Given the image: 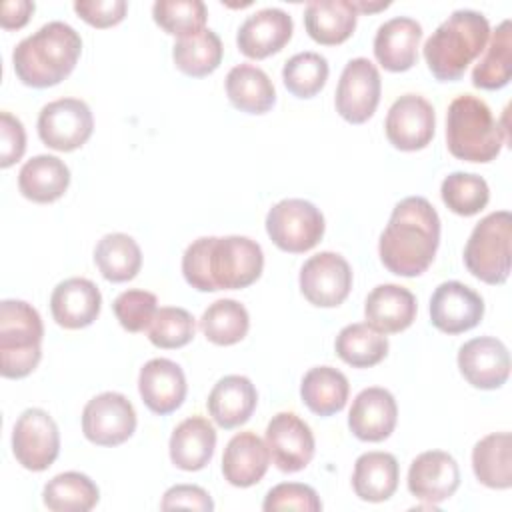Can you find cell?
I'll use <instances>...</instances> for the list:
<instances>
[{
  "instance_id": "obj_26",
  "label": "cell",
  "mask_w": 512,
  "mask_h": 512,
  "mask_svg": "<svg viewBox=\"0 0 512 512\" xmlns=\"http://www.w3.org/2000/svg\"><path fill=\"white\" fill-rule=\"evenodd\" d=\"M364 316L382 334L402 332L416 318V298L404 286L380 284L366 296Z\"/></svg>"
},
{
  "instance_id": "obj_30",
  "label": "cell",
  "mask_w": 512,
  "mask_h": 512,
  "mask_svg": "<svg viewBox=\"0 0 512 512\" xmlns=\"http://www.w3.org/2000/svg\"><path fill=\"white\" fill-rule=\"evenodd\" d=\"M70 184V170L58 158L50 154H38L26 160L18 172V188L24 198L48 204L58 200Z\"/></svg>"
},
{
  "instance_id": "obj_42",
  "label": "cell",
  "mask_w": 512,
  "mask_h": 512,
  "mask_svg": "<svg viewBox=\"0 0 512 512\" xmlns=\"http://www.w3.org/2000/svg\"><path fill=\"white\" fill-rule=\"evenodd\" d=\"M152 16L164 32L184 38L204 30L208 10L200 0H156Z\"/></svg>"
},
{
  "instance_id": "obj_31",
  "label": "cell",
  "mask_w": 512,
  "mask_h": 512,
  "mask_svg": "<svg viewBox=\"0 0 512 512\" xmlns=\"http://www.w3.org/2000/svg\"><path fill=\"white\" fill-rule=\"evenodd\" d=\"M226 94L232 106L246 114H266L276 102L270 76L254 64H238L228 72Z\"/></svg>"
},
{
  "instance_id": "obj_11",
  "label": "cell",
  "mask_w": 512,
  "mask_h": 512,
  "mask_svg": "<svg viewBox=\"0 0 512 512\" xmlns=\"http://www.w3.org/2000/svg\"><path fill=\"white\" fill-rule=\"evenodd\" d=\"M136 430V410L120 392H102L82 410V432L96 446H118Z\"/></svg>"
},
{
  "instance_id": "obj_21",
  "label": "cell",
  "mask_w": 512,
  "mask_h": 512,
  "mask_svg": "<svg viewBox=\"0 0 512 512\" xmlns=\"http://www.w3.org/2000/svg\"><path fill=\"white\" fill-rule=\"evenodd\" d=\"M186 376L182 368L168 358L148 360L138 374V392L142 402L154 414H170L182 406L186 398Z\"/></svg>"
},
{
  "instance_id": "obj_24",
  "label": "cell",
  "mask_w": 512,
  "mask_h": 512,
  "mask_svg": "<svg viewBox=\"0 0 512 512\" xmlns=\"http://www.w3.org/2000/svg\"><path fill=\"white\" fill-rule=\"evenodd\" d=\"M270 464L266 442L254 432H240L230 438L222 454V474L228 484L248 488L258 484Z\"/></svg>"
},
{
  "instance_id": "obj_46",
  "label": "cell",
  "mask_w": 512,
  "mask_h": 512,
  "mask_svg": "<svg viewBox=\"0 0 512 512\" xmlns=\"http://www.w3.org/2000/svg\"><path fill=\"white\" fill-rule=\"evenodd\" d=\"M76 14L94 28H110L124 20L128 2L126 0H76Z\"/></svg>"
},
{
  "instance_id": "obj_49",
  "label": "cell",
  "mask_w": 512,
  "mask_h": 512,
  "mask_svg": "<svg viewBox=\"0 0 512 512\" xmlns=\"http://www.w3.org/2000/svg\"><path fill=\"white\" fill-rule=\"evenodd\" d=\"M34 12V2L30 0H6L0 6V24L4 30L22 28Z\"/></svg>"
},
{
  "instance_id": "obj_10",
  "label": "cell",
  "mask_w": 512,
  "mask_h": 512,
  "mask_svg": "<svg viewBox=\"0 0 512 512\" xmlns=\"http://www.w3.org/2000/svg\"><path fill=\"white\" fill-rule=\"evenodd\" d=\"M94 118L80 98H60L42 106L38 114L40 140L58 152H72L92 136Z\"/></svg>"
},
{
  "instance_id": "obj_20",
  "label": "cell",
  "mask_w": 512,
  "mask_h": 512,
  "mask_svg": "<svg viewBox=\"0 0 512 512\" xmlns=\"http://www.w3.org/2000/svg\"><path fill=\"white\" fill-rule=\"evenodd\" d=\"M398 406L394 396L380 386L364 388L352 400L348 412L350 432L364 442H382L386 440L396 426Z\"/></svg>"
},
{
  "instance_id": "obj_23",
  "label": "cell",
  "mask_w": 512,
  "mask_h": 512,
  "mask_svg": "<svg viewBox=\"0 0 512 512\" xmlns=\"http://www.w3.org/2000/svg\"><path fill=\"white\" fill-rule=\"evenodd\" d=\"M422 26L408 16H396L378 26L374 56L390 72H406L416 64Z\"/></svg>"
},
{
  "instance_id": "obj_48",
  "label": "cell",
  "mask_w": 512,
  "mask_h": 512,
  "mask_svg": "<svg viewBox=\"0 0 512 512\" xmlns=\"http://www.w3.org/2000/svg\"><path fill=\"white\" fill-rule=\"evenodd\" d=\"M162 510H176V508H186V510H202L210 512L214 510V502L210 494L194 484H176L168 488L162 496L160 502Z\"/></svg>"
},
{
  "instance_id": "obj_16",
  "label": "cell",
  "mask_w": 512,
  "mask_h": 512,
  "mask_svg": "<svg viewBox=\"0 0 512 512\" xmlns=\"http://www.w3.org/2000/svg\"><path fill=\"white\" fill-rule=\"evenodd\" d=\"M482 316V296L458 280L442 282L430 298V322L444 334L472 330L480 324Z\"/></svg>"
},
{
  "instance_id": "obj_35",
  "label": "cell",
  "mask_w": 512,
  "mask_h": 512,
  "mask_svg": "<svg viewBox=\"0 0 512 512\" xmlns=\"http://www.w3.org/2000/svg\"><path fill=\"white\" fill-rule=\"evenodd\" d=\"M94 262L106 280L128 282L140 272L142 252L132 236L112 232L98 240L94 248Z\"/></svg>"
},
{
  "instance_id": "obj_7",
  "label": "cell",
  "mask_w": 512,
  "mask_h": 512,
  "mask_svg": "<svg viewBox=\"0 0 512 512\" xmlns=\"http://www.w3.org/2000/svg\"><path fill=\"white\" fill-rule=\"evenodd\" d=\"M512 216L498 210L484 216L472 230L464 246L468 272L486 284H504L510 276Z\"/></svg>"
},
{
  "instance_id": "obj_34",
  "label": "cell",
  "mask_w": 512,
  "mask_h": 512,
  "mask_svg": "<svg viewBox=\"0 0 512 512\" xmlns=\"http://www.w3.org/2000/svg\"><path fill=\"white\" fill-rule=\"evenodd\" d=\"M100 500V490L92 478L82 472H62L46 482L42 502L54 512H88Z\"/></svg>"
},
{
  "instance_id": "obj_47",
  "label": "cell",
  "mask_w": 512,
  "mask_h": 512,
  "mask_svg": "<svg viewBox=\"0 0 512 512\" xmlns=\"http://www.w3.org/2000/svg\"><path fill=\"white\" fill-rule=\"evenodd\" d=\"M26 150V132L22 122L10 112L0 114V166L8 168L22 158Z\"/></svg>"
},
{
  "instance_id": "obj_38",
  "label": "cell",
  "mask_w": 512,
  "mask_h": 512,
  "mask_svg": "<svg viewBox=\"0 0 512 512\" xmlns=\"http://www.w3.org/2000/svg\"><path fill=\"white\" fill-rule=\"evenodd\" d=\"M334 348L346 364L354 368H370L386 358L388 338L368 322H356L338 332Z\"/></svg>"
},
{
  "instance_id": "obj_29",
  "label": "cell",
  "mask_w": 512,
  "mask_h": 512,
  "mask_svg": "<svg viewBox=\"0 0 512 512\" xmlns=\"http://www.w3.org/2000/svg\"><path fill=\"white\" fill-rule=\"evenodd\" d=\"M400 480V466L390 452H364L354 462L352 488L360 500L384 502L388 500Z\"/></svg>"
},
{
  "instance_id": "obj_25",
  "label": "cell",
  "mask_w": 512,
  "mask_h": 512,
  "mask_svg": "<svg viewBox=\"0 0 512 512\" xmlns=\"http://www.w3.org/2000/svg\"><path fill=\"white\" fill-rule=\"evenodd\" d=\"M258 402L254 384L240 374H228L220 378L208 394L206 406L212 420L224 428H236L250 420Z\"/></svg>"
},
{
  "instance_id": "obj_18",
  "label": "cell",
  "mask_w": 512,
  "mask_h": 512,
  "mask_svg": "<svg viewBox=\"0 0 512 512\" xmlns=\"http://www.w3.org/2000/svg\"><path fill=\"white\" fill-rule=\"evenodd\" d=\"M460 486L458 462L442 450L418 454L408 470V490L414 498L440 504L448 500Z\"/></svg>"
},
{
  "instance_id": "obj_12",
  "label": "cell",
  "mask_w": 512,
  "mask_h": 512,
  "mask_svg": "<svg viewBox=\"0 0 512 512\" xmlns=\"http://www.w3.org/2000/svg\"><path fill=\"white\" fill-rule=\"evenodd\" d=\"M380 90L378 68L368 58H352L336 86V112L350 124H362L376 112Z\"/></svg>"
},
{
  "instance_id": "obj_41",
  "label": "cell",
  "mask_w": 512,
  "mask_h": 512,
  "mask_svg": "<svg viewBox=\"0 0 512 512\" xmlns=\"http://www.w3.org/2000/svg\"><path fill=\"white\" fill-rule=\"evenodd\" d=\"M328 60L318 52H298L286 60L282 80L290 94L296 98L316 96L328 80Z\"/></svg>"
},
{
  "instance_id": "obj_22",
  "label": "cell",
  "mask_w": 512,
  "mask_h": 512,
  "mask_svg": "<svg viewBox=\"0 0 512 512\" xmlns=\"http://www.w3.org/2000/svg\"><path fill=\"white\" fill-rule=\"evenodd\" d=\"M102 306L98 286L88 278H66L56 284L50 296V312L58 326L78 330L90 326Z\"/></svg>"
},
{
  "instance_id": "obj_6",
  "label": "cell",
  "mask_w": 512,
  "mask_h": 512,
  "mask_svg": "<svg viewBox=\"0 0 512 512\" xmlns=\"http://www.w3.org/2000/svg\"><path fill=\"white\" fill-rule=\"evenodd\" d=\"M42 336V318L32 304L0 302V372L4 378H24L38 366Z\"/></svg>"
},
{
  "instance_id": "obj_4",
  "label": "cell",
  "mask_w": 512,
  "mask_h": 512,
  "mask_svg": "<svg viewBox=\"0 0 512 512\" xmlns=\"http://www.w3.org/2000/svg\"><path fill=\"white\" fill-rule=\"evenodd\" d=\"M490 24L482 12H452L426 40L424 60L432 76L440 82L460 80L468 64L486 48Z\"/></svg>"
},
{
  "instance_id": "obj_28",
  "label": "cell",
  "mask_w": 512,
  "mask_h": 512,
  "mask_svg": "<svg viewBox=\"0 0 512 512\" xmlns=\"http://www.w3.org/2000/svg\"><path fill=\"white\" fill-rule=\"evenodd\" d=\"M358 12L350 0H312L304 8L308 36L324 46L348 40L356 28Z\"/></svg>"
},
{
  "instance_id": "obj_8",
  "label": "cell",
  "mask_w": 512,
  "mask_h": 512,
  "mask_svg": "<svg viewBox=\"0 0 512 512\" xmlns=\"http://www.w3.org/2000/svg\"><path fill=\"white\" fill-rule=\"evenodd\" d=\"M324 216L308 200L286 198L266 214V232L284 252L300 254L314 248L324 236Z\"/></svg>"
},
{
  "instance_id": "obj_27",
  "label": "cell",
  "mask_w": 512,
  "mask_h": 512,
  "mask_svg": "<svg viewBox=\"0 0 512 512\" xmlns=\"http://www.w3.org/2000/svg\"><path fill=\"white\" fill-rule=\"evenodd\" d=\"M170 460L176 468L186 472L202 470L214 454L216 430L204 416H190L182 420L170 436Z\"/></svg>"
},
{
  "instance_id": "obj_43",
  "label": "cell",
  "mask_w": 512,
  "mask_h": 512,
  "mask_svg": "<svg viewBox=\"0 0 512 512\" xmlns=\"http://www.w3.org/2000/svg\"><path fill=\"white\" fill-rule=\"evenodd\" d=\"M146 332L150 342L158 348H182L194 338L196 320L184 308L162 306L156 310Z\"/></svg>"
},
{
  "instance_id": "obj_36",
  "label": "cell",
  "mask_w": 512,
  "mask_h": 512,
  "mask_svg": "<svg viewBox=\"0 0 512 512\" xmlns=\"http://www.w3.org/2000/svg\"><path fill=\"white\" fill-rule=\"evenodd\" d=\"M222 40L220 36L204 28L192 36L178 38L172 46V58L180 72L192 78L212 74L222 62Z\"/></svg>"
},
{
  "instance_id": "obj_19",
  "label": "cell",
  "mask_w": 512,
  "mask_h": 512,
  "mask_svg": "<svg viewBox=\"0 0 512 512\" xmlns=\"http://www.w3.org/2000/svg\"><path fill=\"white\" fill-rule=\"evenodd\" d=\"M294 22L282 8H262L252 12L238 28V50L254 60L280 52L292 38Z\"/></svg>"
},
{
  "instance_id": "obj_2",
  "label": "cell",
  "mask_w": 512,
  "mask_h": 512,
  "mask_svg": "<svg viewBox=\"0 0 512 512\" xmlns=\"http://www.w3.org/2000/svg\"><path fill=\"white\" fill-rule=\"evenodd\" d=\"M440 244V218L422 196L400 200L380 234L382 264L396 276L414 278L426 272Z\"/></svg>"
},
{
  "instance_id": "obj_37",
  "label": "cell",
  "mask_w": 512,
  "mask_h": 512,
  "mask_svg": "<svg viewBox=\"0 0 512 512\" xmlns=\"http://www.w3.org/2000/svg\"><path fill=\"white\" fill-rule=\"evenodd\" d=\"M484 56L472 70V84L482 90H500L510 82L512 74V24L504 20L492 32Z\"/></svg>"
},
{
  "instance_id": "obj_3",
  "label": "cell",
  "mask_w": 512,
  "mask_h": 512,
  "mask_svg": "<svg viewBox=\"0 0 512 512\" xmlns=\"http://www.w3.org/2000/svg\"><path fill=\"white\" fill-rule=\"evenodd\" d=\"M80 52V34L70 24L52 20L16 44L12 64L22 84L48 88L60 84L74 70Z\"/></svg>"
},
{
  "instance_id": "obj_17",
  "label": "cell",
  "mask_w": 512,
  "mask_h": 512,
  "mask_svg": "<svg viewBox=\"0 0 512 512\" xmlns=\"http://www.w3.org/2000/svg\"><path fill=\"white\" fill-rule=\"evenodd\" d=\"M458 368L474 388L496 390L510 376V354L502 340L478 336L460 346Z\"/></svg>"
},
{
  "instance_id": "obj_33",
  "label": "cell",
  "mask_w": 512,
  "mask_h": 512,
  "mask_svg": "<svg viewBox=\"0 0 512 512\" xmlns=\"http://www.w3.org/2000/svg\"><path fill=\"white\" fill-rule=\"evenodd\" d=\"M510 444V432H492L476 442L472 450V468L484 486L496 490L512 486Z\"/></svg>"
},
{
  "instance_id": "obj_40",
  "label": "cell",
  "mask_w": 512,
  "mask_h": 512,
  "mask_svg": "<svg viewBox=\"0 0 512 512\" xmlns=\"http://www.w3.org/2000/svg\"><path fill=\"white\" fill-rule=\"evenodd\" d=\"M442 202L458 216H474L490 200L488 184L482 176L470 172H452L440 186Z\"/></svg>"
},
{
  "instance_id": "obj_32",
  "label": "cell",
  "mask_w": 512,
  "mask_h": 512,
  "mask_svg": "<svg viewBox=\"0 0 512 512\" xmlns=\"http://www.w3.org/2000/svg\"><path fill=\"white\" fill-rule=\"evenodd\" d=\"M350 394L348 378L332 366L310 368L300 384L302 402L318 416H332L346 406Z\"/></svg>"
},
{
  "instance_id": "obj_50",
  "label": "cell",
  "mask_w": 512,
  "mask_h": 512,
  "mask_svg": "<svg viewBox=\"0 0 512 512\" xmlns=\"http://www.w3.org/2000/svg\"><path fill=\"white\" fill-rule=\"evenodd\" d=\"M352 4L356 8V12H376V10H382V8L390 6V2H374V4H370V2H352Z\"/></svg>"
},
{
  "instance_id": "obj_1",
  "label": "cell",
  "mask_w": 512,
  "mask_h": 512,
  "mask_svg": "<svg viewBox=\"0 0 512 512\" xmlns=\"http://www.w3.org/2000/svg\"><path fill=\"white\" fill-rule=\"evenodd\" d=\"M262 268L264 252L246 236H202L182 256V274L200 292L246 288L260 278Z\"/></svg>"
},
{
  "instance_id": "obj_44",
  "label": "cell",
  "mask_w": 512,
  "mask_h": 512,
  "mask_svg": "<svg viewBox=\"0 0 512 512\" xmlns=\"http://www.w3.org/2000/svg\"><path fill=\"white\" fill-rule=\"evenodd\" d=\"M156 296L148 290H126L116 296L112 308L120 322V326L128 332H144L148 330L154 314H156Z\"/></svg>"
},
{
  "instance_id": "obj_9",
  "label": "cell",
  "mask_w": 512,
  "mask_h": 512,
  "mask_svg": "<svg viewBox=\"0 0 512 512\" xmlns=\"http://www.w3.org/2000/svg\"><path fill=\"white\" fill-rule=\"evenodd\" d=\"M12 452L26 470L50 468L60 452V432L54 418L42 408H26L12 428Z\"/></svg>"
},
{
  "instance_id": "obj_5",
  "label": "cell",
  "mask_w": 512,
  "mask_h": 512,
  "mask_svg": "<svg viewBox=\"0 0 512 512\" xmlns=\"http://www.w3.org/2000/svg\"><path fill=\"white\" fill-rule=\"evenodd\" d=\"M508 132L492 116L488 104L472 94L454 98L446 112V144L454 158L466 162L494 160Z\"/></svg>"
},
{
  "instance_id": "obj_39",
  "label": "cell",
  "mask_w": 512,
  "mask_h": 512,
  "mask_svg": "<svg viewBox=\"0 0 512 512\" xmlns=\"http://www.w3.org/2000/svg\"><path fill=\"white\" fill-rule=\"evenodd\" d=\"M250 328V316L244 304L232 298H222L212 302L202 318H200V330L202 334L218 346H232L240 342Z\"/></svg>"
},
{
  "instance_id": "obj_45",
  "label": "cell",
  "mask_w": 512,
  "mask_h": 512,
  "mask_svg": "<svg viewBox=\"0 0 512 512\" xmlns=\"http://www.w3.org/2000/svg\"><path fill=\"white\" fill-rule=\"evenodd\" d=\"M262 508L266 512L278 510H300V512H320L322 502L314 488L300 482H284L268 490Z\"/></svg>"
},
{
  "instance_id": "obj_14",
  "label": "cell",
  "mask_w": 512,
  "mask_h": 512,
  "mask_svg": "<svg viewBox=\"0 0 512 512\" xmlns=\"http://www.w3.org/2000/svg\"><path fill=\"white\" fill-rule=\"evenodd\" d=\"M388 142L404 152L422 150L430 144L436 130L432 104L420 94H404L394 100L384 122Z\"/></svg>"
},
{
  "instance_id": "obj_13",
  "label": "cell",
  "mask_w": 512,
  "mask_h": 512,
  "mask_svg": "<svg viewBox=\"0 0 512 512\" xmlns=\"http://www.w3.org/2000/svg\"><path fill=\"white\" fill-rule=\"evenodd\" d=\"M352 288V268L336 252H318L300 268V290L304 298L320 308L342 304Z\"/></svg>"
},
{
  "instance_id": "obj_15",
  "label": "cell",
  "mask_w": 512,
  "mask_h": 512,
  "mask_svg": "<svg viewBox=\"0 0 512 512\" xmlns=\"http://www.w3.org/2000/svg\"><path fill=\"white\" fill-rule=\"evenodd\" d=\"M266 448L282 472L306 468L314 456V434L294 412H278L266 426Z\"/></svg>"
}]
</instances>
